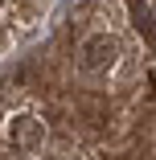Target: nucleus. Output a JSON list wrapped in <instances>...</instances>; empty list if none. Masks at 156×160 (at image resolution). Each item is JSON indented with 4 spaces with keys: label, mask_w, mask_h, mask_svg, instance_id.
<instances>
[{
    "label": "nucleus",
    "mask_w": 156,
    "mask_h": 160,
    "mask_svg": "<svg viewBox=\"0 0 156 160\" xmlns=\"http://www.w3.org/2000/svg\"><path fill=\"white\" fill-rule=\"evenodd\" d=\"M45 140H49V127L37 115H21L8 123V144L17 152H37V148H45Z\"/></svg>",
    "instance_id": "nucleus-2"
},
{
    "label": "nucleus",
    "mask_w": 156,
    "mask_h": 160,
    "mask_svg": "<svg viewBox=\"0 0 156 160\" xmlns=\"http://www.w3.org/2000/svg\"><path fill=\"white\" fill-rule=\"evenodd\" d=\"M115 62H119V41L111 33H95V37H86L78 45V70L90 74V78H95V74H107Z\"/></svg>",
    "instance_id": "nucleus-1"
},
{
    "label": "nucleus",
    "mask_w": 156,
    "mask_h": 160,
    "mask_svg": "<svg viewBox=\"0 0 156 160\" xmlns=\"http://www.w3.org/2000/svg\"><path fill=\"white\" fill-rule=\"evenodd\" d=\"M128 17H132V25L144 33V41L156 45V17H152V8H148V0H128Z\"/></svg>",
    "instance_id": "nucleus-3"
}]
</instances>
